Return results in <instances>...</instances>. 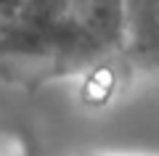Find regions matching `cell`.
<instances>
[{"label":"cell","mask_w":159,"mask_h":156,"mask_svg":"<svg viewBox=\"0 0 159 156\" xmlns=\"http://www.w3.org/2000/svg\"><path fill=\"white\" fill-rule=\"evenodd\" d=\"M0 48H19L21 50V32H19L16 21H3L0 19Z\"/></svg>","instance_id":"obj_2"},{"label":"cell","mask_w":159,"mask_h":156,"mask_svg":"<svg viewBox=\"0 0 159 156\" xmlns=\"http://www.w3.org/2000/svg\"><path fill=\"white\" fill-rule=\"evenodd\" d=\"M125 56L138 66H159V0H119Z\"/></svg>","instance_id":"obj_1"},{"label":"cell","mask_w":159,"mask_h":156,"mask_svg":"<svg viewBox=\"0 0 159 156\" xmlns=\"http://www.w3.org/2000/svg\"><path fill=\"white\" fill-rule=\"evenodd\" d=\"M114 156H117V154H114ZM122 156H127V154H122ZM130 156H148V154H130Z\"/></svg>","instance_id":"obj_4"},{"label":"cell","mask_w":159,"mask_h":156,"mask_svg":"<svg viewBox=\"0 0 159 156\" xmlns=\"http://www.w3.org/2000/svg\"><path fill=\"white\" fill-rule=\"evenodd\" d=\"M24 0H0V19L3 21H13L21 11Z\"/></svg>","instance_id":"obj_3"}]
</instances>
